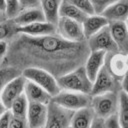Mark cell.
I'll return each instance as SVG.
<instances>
[{"label": "cell", "mask_w": 128, "mask_h": 128, "mask_svg": "<svg viewBox=\"0 0 128 128\" xmlns=\"http://www.w3.org/2000/svg\"><path fill=\"white\" fill-rule=\"evenodd\" d=\"M117 116L121 127L128 128V96L122 90L119 91V108Z\"/></svg>", "instance_id": "cb8c5ba5"}, {"label": "cell", "mask_w": 128, "mask_h": 128, "mask_svg": "<svg viewBox=\"0 0 128 128\" xmlns=\"http://www.w3.org/2000/svg\"><path fill=\"white\" fill-rule=\"evenodd\" d=\"M74 111L63 108L51 101L48 104V117L44 128H68Z\"/></svg>", "instance_id": "ba28073f"}, {"label": "cell", "mask_w": 128, "mask_h": 128, "mask_svg": "<svg viewBox=\"0 0 128 128\" xmlns=\"http://www.w3.org/2000/svg\"><path fill=\"white\" fill-rule=\"evenodd\" d=\"M91 95L76 91L61 90L57 95L53 96L52 101L63 108L76 111L78 109L88 107L91 104Z\"/></svg>", "instance_id": "5b68a950"}, {"label": "cell", "mask_w": 128, "mask_h": 128, "mask_svg": "<svg viewBox=\"0 0 128 128\" xmlns=\"http://www.w3.org/2000/svg\"><path fill=\"white\" fill-rule=\"evenodd\" d=\"M24 94L26 95L29 102L43 103L46 105H48L52 101V98H53V96L49 92H47L44 88H42L41 86L27 79L25 83Z\"/></svg>", "instance_id": "2e32d148"}, {"label": "cell", "mask_w": 128, "mask_h": 128, "mask_svg": "<svg viewBox=\"0 0 128 128\" xmlns=\"http://www.w3.org/2000/svg\"><path fill=\"white\" fill-rule=\"evenodd\" d=\"M17 31L19 34H24L32 37H41L56 34V25L47 21H40L17 27Z\"/></svg>", "instance_id": "4fadbf2b"}, {"label": "cell", "mask_w": 128, "mask_h": 128, "mask_svg": "<svg viewBox=\"0 0 128 128\" xmlns=\"http://www.w3.org/2000/svg\"><path fill=\"white\" fill-rule=\"evenodd\" d=\"M56 34L70 42L86 41L82 23L63 16L59 17L56 24Z\"/></svg>", "instance_id": "8992f818"}, {"label": "cell", "mask_w": 128, "mask_h": 128, "mask_svg": "<svg viewBox=\"0 0 128 128\" xmlns=\"http://www.w3.org/2000/svg\"><path fill=\"white\" fill-rule=\"evenodd\" d=\"M87 44H88L90 51L101 50V51H105L106 53L119 52L118 48L112 38V35H111V32H110L108 26L104 27L99 32H97L96 34H94L93 36L88 38Z\"/></svg>", "instance_id": "9c48e42d"}, {"label": "cell", "mask_w": 128, "mask_h": 128, "mask_svg": "<svg viewBox=\"0 0 128 128\" xmlns=\"http://www.w3.org/2000/svg\"><path fill=\"white\" fill-rule=\"evenodd\" d=\"M19 4H20L21 10L27 9V8L39 7L40 6V0H19Z\"/></svg>", "instance_id": "1f68e13d"}, {"label": "cell", "mask_w": 128, "mask_h": 128, "mask_svg": "<svg viewBox=\"0 0 128 128\" xmlns=\"http://www.w3.org/2000/svg\"><path fill=\"white\" fill-rule=\"evenodd\" d=\"M48 117V105L37 102H29L27 120L30 128H42Z\"/></svg>", "instance_id": "8fae6325"}, {"label": "cell", "mask_w": 128, "mask_h": 128, "mask_svg": "<svg viewBox=\"0 0 128 128\" xmlns=\"http://www.w3.org/2000/svg\"><path fill=\"white\" fill-rule=\"evenodd\" d=\"M60 16L67 17L73 20H76L80 23H83V21L88 16L83 11H81L79 8H77L74 4L69 2L68 0H62L61 6H60Z\"/></svg>", "instance_id": "7402d4cb"}, {"label": "cell", "mask_w": 128, "mask_h": 128, "mask_svg": "<svg viewBox=\"0 0 128 128\" xmlns=\"http://www.w3.org/2000/svg\"><path fill=\"white\" fill-rule=\"evenodd\" d=\"M125 24H126V27H127V30H128V18L126 19V21H125Z\"/></svg>", "instance_id": "60d3db41"}, {"label": "cell", "mask_w": 128, "mask_h": 128, "mask_svg": "<svg viewBox=\"0 0 128 128\" xmlns=\"http://www.w3.org/2000/svg\"><path fill=\"white\" fill-rule=\"evenodd\" d=\"M9 128H30L27 117L22 118V117H16L12 115Z\"/></svg>", "instance_id": "f546056e"}, {"label": "cell", "mask_w": 128, "mask_h": 128, "mask_svg": "<svg viewBox=\"0 0 128 128\" xmlns=\"http://www.w3.org/2000/svg\"><path fill=\"white\" fill-rule=\"evenodd\" d=\"M90 128H104V119L96 116Z\"/></svg>", "instance_id": "d590c367"}, {"label": "cell", "mask_w": 128, "mask_h": 128, "mask_svg": "<svg viewBox=\"0 0 128 128\" xmlns=\"http://www.w3.org/2000/svg\"><path fill=\"white\" fill-rule=\"evenodd\" d=\"M102 15L109 21H126L128 18V0H117L110 5Z\"/></svg>", "instance_id": "d6986e66"}, {"label": "cell", "mask_w": 128, "mask_h": 128, "mask_svg": "<svg viewBox=\"0 0 128 128\" xmlns=\"http://www.w3.org/2000/svg\"><path fill=\"white\" fill-rule=\"evenodd\" d=\"M28 106H29V101H28L26 95L23 93L22 95H20L18 98H16L13 101L9 110L13 116L25 118V117H27Z\"/></svg>", "instance_id": "603a6c76"}, {"label": "cell", "mask_w": 128, "mask_h": 128, "mask_svg": "<svg viewBox=\"0 0 128 128\" xmlns=\"http://www.w3.org/2000/svg\"><path fill=\"white\" fill-rule=\"evenodd\" d=\"M21 11L19 0H6V12L7 19H13Z\"/></svg>", "instance_id": "4316f807"}, {"label": "cell", "mask_w": 128, "mask_h": 128, "mask_svg": "<svg viewBox=\"0 0 128 128\" xmlns=\"http://www.w3.org/2000/svg\"><path fill=\"white\" fill-rule=\"evenodd\" d=\"M1 14H4V13H2V12H0V22H2V21H4L3 20V18H2V16H1ZM5 15V14H4Z\"/></svg>", "instance_id": "ab89813d"}, {"label": "cell", "mask_w": 128, "mask_h": 128, "mask_svg": "<svg viewBox=\"0 0 128 128\" xmlns=\"http://www.w3.org/2000/svg\"><path fill=\"white\" fill-rule=\"evenodd\" d=\"M22 75L27 80H30L44 88L52 96L57 95L61 91L57 78L45 69L39 67H26L22 71Z\"/></svg>", "instance_id": "277c9868"}, {"label": "cell", "mask_w": 128, "mask_h": 128, "mask_svg": "<svg viewBox=\"0 0 128 128\" xmlns=\"http://www.w3.org/2000/svg\"><path fill=\"white\" fill-rule=\"evenodd\" d=\"M25 83H26V78L22 74H20L17 77L10 80L4 86L3 90L0 93V99L8 109L10 108L13 101L24 93Z\"/></svg>", "instance_id": "30bf717a"}, {"label": "cell", "mask_w": 128, "mask_h": 128, "mask_svg": "<svg viewBox=\"0 0 128 128\" xmlns=\"http://www.w3.org/2000/svg\"><path fill=\"white\" fill-rule=\"evenodd\" d=\"M16 33H18L17 26L12 19L0 22V41H6Z\"/></svg>", "instance_id": "d4e9b609"}, {"label": "cell", "mask_w": 128, "mask_h": 128, "mask_svg": "<svg viewBox=\"0 0 128 128\" xmlns=\"http://www.w3.org/2000/svg\"><path fill=\"white\" fill-rule=\"evenodd\" d=\"M95 14H102L110 5H112L114 2H116L117 0H90Z\"/></svg>", "instance_id": "f1b7e54d"}, {"label": "cell", "mask_w": 128, "mask_h": 128, "mask_svg": "<svg viewBox=\"0 0 128 128\" xmlns=\"http://www.w3.org/2000/svg\"><path fill=\"white\" fill-rule=\"evenodd\" d=\"M14 48L22 62L31 64L29 67L45 69L57 77L81 66L90 52L87 40L70 42L57 34L41 37L21 34Z\"/></svg>", "instance_id": "6da1fadb"}, {"label": "cell", "mask_w": 128, "mask_h": 128, "mask_svg": "<svg viewBox=\"0 0 128 128\" xmlns=\"http://www.w3.org/2000/svg\"><path fill=\"white\" fill-rule=\"evenodd\" d=\"M42 128H44V127H42Z\"/></svg>", "instance_id": "7bdbcfd3"}, {"label": "cell", "mask_w": 128, "mask_h": 128, "mask_svg": "<svg viewBox=\"0 0 128 128\" xmlns=\"http://www.w3.org/2000/svg\"><path fill=\"white\" fill-rule=\"evenodd\" d=\"M108 24H109V21L102 14L88 15L82 23L86 40L91 36H93L94 34H96L97 32H99L104 27L108 26Z\"/></svg>", "instance_id": "ac0fdd59"}, {"label": "cell", "mask_w": 128, "mask_h": 128, "mask_svg": "<svg viewBox=\"0 0 128 128\" xmlns=\"http://www.w3.org/2000/svg\"><path fill=\"white\" fill-rule=\"evenodd\" d=\"M121 90L128 96V73L121 80Z\"/></svg>", "instance_id": "e575fe53"}, {"label": "cell", "mask_w": 128, "mask_h": 128, "mask_svg": "<svg viewBox=\"0 0 128 128\" xmlns=\"http://www.w3.org/2000/svg\"><path fill=\"white\" fill-rule=\"evenodd\" d=\"M0 12L5 14V12H6V0H0Z\"/></svg>", "instance_id": "74e56055"}, {"label": "cell", "mask_w": 128, "mask_h": 128, "mask_svg": "<svg viewBox=\"0 0 128 128\" xmlns=\"http://www.w3.org/2000/svg\"><path fill=\"white\" fill-rule=\"evenodd\" d=\"M112 38L122 54H128V30L125 21H112L108 24Z\"/></svg>", "instance_id": "7c38bea8"}, {"label": "cell", "mask_w": 128, "mask_h": 128, "mask_svg": "<svg viewBox=\"0 0 128 128\" xmlns=\"http://www.w3.org/2000/svg\"><path fill=\"white\" fill-rule=\"evenodd\" d=\"M72 4H74L77 8H79L81 11H83L87 15H92L95 14L93 5L90 0H68Z\"/></svg>", "instance_id": "83f0119b"}, {"label": "cell", "mask_w": 128, "mask_h": 128, "mask_svg": "<svg viewBox=\"0 0 128 128\" xmlns=\"http://www.w3.org/2000/svg\"><path fill=\"white\" fill-rule=\"evenodd\" d=\"M8 110H9V109L5 106V104H4V103L2 102V100L0 99V118H1V117H2Z\"/></svg>", "instance_id": "8d00e7d4"}, {"label": "cell", "mask_w": 128, "mask_h": 128, "mask_svg": "<svg viewBox=\"0 0 128 128\" xmlns=\"http://www.w3.org/2000/svg\"><path fill=\"white\" fill-rule=\"evenodd\" d=\"M8 51V43L7 41H0V63L5 58V55Z\"/></svg>", "instance_id": "836d02e7"}, {"label": "cell", "mask_w": 128, "mask_h": 128, "mask_svg": "<svg viewBox=\"0 0 128 128\" xmlns=\"http://www.w3.org/2000/svg\"><path fill=\"white\" fill-rule=\"evenodd\" d=\"M68 128H72V127H71V126H69V127H68Z\"/></svg>", "instance_id": "b9f144b4"}, {"label": "cell", "mask_w": 128, "mask_h": 128, "mask_svg": "<svg viewBox=\"0 0 128 128\" xmlns=\"http://www.w3.org/2000/svg\"><path fill=\"white\" fill-rule=\"evenodd\" d=\"M105 66L116 78L120 80H122V78L128 73V69L125 61V55L120 52L107 53Z\"/></svg>", "instance_id": "9a60e30c"}, {"label": "cell", "mask_w": 128, "mask_h": 128, "mask_svg": "<svg viewBox=\"0 0 128 128\" xmlns=\"http://www.w3.org/2000/svg\"><path fill=\"white\" fill-rule=\"evenodd\" d=\"M92 96V95H91ZM95 115L106 119L117 114L119 108V92H106L91 97V104Z\"/></svg>", "instance_id": "3957f363"}, {"label": "cell", "mask_w": 128, "mask_h": 128, "mask_svg": "<svg viewBox=\"0 0 128 128\" xmlns=\"http://www.w3.org/2000/svg\"><path fill=\"white\" fill-rule=\"evenodd\" d=\"M125 61H126V66L128 69V54H125Z\"/></svg>", "instance_id": "f35d334b"}, {"label": "cell", "mask_w": 128, "mask_h": 128, "mask_svg": "<svg viewBox=\"0 0 128 128\" xmlns=\"http://www.w3.org/2000/svg\"><path fill=\"white\" fill-rule=\"evenodd\" d=\"M62 0H40V7L45 20L52 24H57L60 17V6Z\"/></svg>", "instance_id": "44dd1931"}, {"label": "cell", "mask_w": 128, "mask_h": 128, "mask_svg": "<svg viewBox=\"0 0 128 128\" xmlns=\"http://www.w3.org/2000/svg\"><path fill=\"white\" fill-rule=\"evenodd\" d=\"M11 117H12V114H11L10 110H8V111L0 118V128H9Z\"/></svg>", "instance_id": "d6a6232c"}, {"label": "cell", "mask_w": 128, "mask_h": 128, "mask_svg": "<svg viewBox=\"0 0 128 128\" xmlns=\"http://www.w3.org/2000/svg\"><path fill=\"white\" fill-rule=\"evenodd\" d=\"M121 90V80L116 78L104 65L93 81L91 95H98L106 92H119Z\"/></svg>", "instance_id": "52a82bcc"}, {"label": "cell", "mask_w": 128, "mask_h": 128, "mask_svg": "<svg viewBox=\"0 0 128 128\" xmlns=\"http://www.w3.org/2000/svg\"><path fill=\"white\" fill-rule=\"evenodd\" d=\"M13 22L16 24L17 27L25 26L31 23L40 22V21H46L43 11L41 7H33V8H27L21 10L13 19Z\"/></svg>", "instance_id": "e0dca14e"}, {"label": "cell", "mask_w": 128, "mask_h": 128, "mask_svg": "<svg viewBox=\"0 0 128 128\" xmlns=\"http://www.w3.org/2000/svg\"><path fill=\"white\" fill-rule=\"evenodd\" d=\"M106 56H107V53L101 50H95V51L89 52L84 62V68L87 72V75L92 81H94L99 71L105 65Z\"/></svg>", "instance_id": "5bb4252c"}, {"label": "cell", "mask_w": 128, "mask_h": 128, "mask_svg": "<svg viewBox=\"0 0 128 128\" xmlns=\"http://www.w3.org/2000/svg\"><path fill=\"white\" fill-rule=\"evenodd\" d=\"M104 128H122L119 123L117 114L104 119Z\"/></svg>", "instance_id": "4dcf8cb0"}, {"label": "cell", "mask_w": 128, "mask_h": 128, "mask_svg": "<svg viewBox=\"0 0 128 128\" xmlns=\"http://www.w3.org/2000/svg\"><path fill=\"white\" fill-rule=\"evenodd\" d=\"M22 74V72L19 71L18 68L14 66H9L0 69V93L3 90L4 86L13 78L17 77L18 75Z\"/></svg>", "instance_id": "484cf974"}, {"label": "cell", "mask_w": 128, "mask_h": 128, "mask_svg": "<svg viewBox=\"0 0 128 128\" xmlns=\"http://www.w3.org/2000/svg\"><path fill=\"white\" fill-rule=\"evenodd\" d=\"M95 117L96 115L91 106L78 109L73 113L70 126L72 128H90Z\"/></svg>", "instance_id": "ffe728a7"}, {"label": "cell", "mask_w": 128, "mask_h": 128, "mask_svg": "<svg viewBox=\"0 0 128 128\" xmlns=\"http://www.w3.org/2000/svg\"><path fill=\"white\" fill-rule=\"evenodd\" d=\"M57 81L61 90L76 91L91 95L93 81L87 75L84 65L78 66L75 69L57 77Z\"/></svg>", "instance_id": "7a4b0ae2"}]
</instances>
